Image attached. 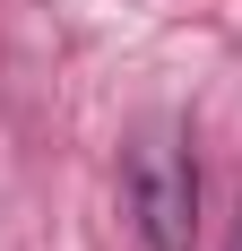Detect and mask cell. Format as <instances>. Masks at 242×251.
<instances>
[{"mask_svg":"<svg viewBox=\"0 0 242 251\" xmlns=\"http://www.w3.org/2000/svg\"><path fill=\"white\" fill-rule=\"evenodd\" d=\"M225 251H242V200H234V226H225Z\"/></svg>","mask_w":242,"mask_h":251,"instance_id":"2","label":"cell"},{"mask_svg":"<svg viewBox=\"0 0 242 251\" xmlns=\"http://www.w3.org/2000/svg\"><path fill=\"white\" fill-rule=\"evenodd\" d=\"M121 200L147 251H191L199 243V156L182 122H147L121 148Z\"/></svg>","mask_w":242,"mask_h":251,"instance_id":"1","label":"cell"}]
</instances>
